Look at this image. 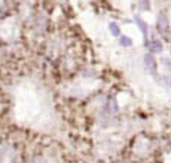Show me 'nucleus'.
<instances>
[{
	"label": "nucleus",
	"instance_id": "nucleus-4",
	"mask_svg": "<svg viewBox=\"0 0 171 163\" xmlns=\"http://www.w3.org/2000/svg\"><path fill=\"white\" fill-rule=\"evenodd\" d=\"M134 21H136V24L138 25L140 31L143 33V36H144V37H147V24L144 23V21H143L140 17H136V19H134Z\"/></svg>",
	"mask_w": 171,
	"mask_h": 163
},
{
	"label": "nucleus",
	"instance_id": "nucleus-5",
	"mask_svg": "<svg viewBox=\"0 0 171 163\" xmlns=\"http://www.w3.org/2000/svg\"><path fill=\"white\" fill-rule=\"evenodd\" d=\"M109 30H110L112 36H115V37H119V36H120V28H119V25H118L116 23H110V24H109Z\"/></svg>",
	"mask_w": 171,
	"mask_h": 163
},
{
	"label": "nucleus",
	"instance_id": "nucleus-1",
	"mask_svg": "<svg viewBox=\"0 0 171 163\" xmlns=\"http://www.w3.org/2000/svg\"><path fill=\"white\" fill-rule=\"evenodd\" d=\"M144 64H146V68H147L152 74L156 71V61H155V58L150 55V53L144 56Z\"/></svg>",
	"mask_w": 171,
	"mask_h": 163
},
{
	"label": "nucleus",
	"instance_id": "nucleus-6",
	"mask_svg": "<svg viewBox=\"0 0 171 163\" xmlns=\"http://www.w3.org/2000/svg\"><path fill=\"white\" fill-rule=\"evenodd\" d=\"M120 45L124 46V48H130L132 45V40L128 36H120Z\"/></svg>",
	"mask_w": 171,
	"mask_h": 163
},
{
	"label": "nucleus",
	"instance_id": "nucleus-2",
	"mask_svg": "<svg viewBox=\"0 0 171 163\" xmlns=\"http://www.w3.org/2000/svg\"><path fill=\"white\" fill-rule=\"evenodd\" d=\"M146 46L149 48V51L156 53V52H162V43L159 40H152L150 43H146Z\"/></svg>",
	"mask_w": 171,
	"mask_h": 163
},
{
	"label": "nucleus",
	"instance_id": "nucleus-3",
	"mask_svg": "<svg viewBox=\"0 0 171 163\" xmlns=\"http://www.w3.org/2000/svg\"><path fill=\"white\" fill-rule=\"evenodd\" d=\"M158 30L161 33H167L168 31V21L165 17H159L158 18Z\"/></svg>",
	"mask_w": 171,
	"mask_h": 163
}]
</instances>
